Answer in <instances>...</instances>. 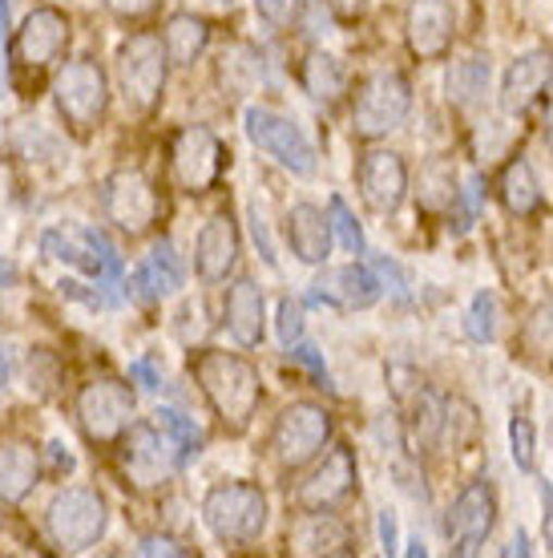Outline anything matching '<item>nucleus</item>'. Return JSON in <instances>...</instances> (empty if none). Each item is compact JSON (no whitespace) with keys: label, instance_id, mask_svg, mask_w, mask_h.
Masks as SVG:
<instances>
[{"label":"nucleus","instance_id":"0eeeda50","mask_svg":"<svg viewBox=\"0 0 553 558\" xmlns=\"http://www.w3.org/2000/svg\"><path fill=\"white\" fill-rule=\"evenodd\" d=\"M53 94L57 110L73 126V134H89L106 118V106H110V82H106V70L94 57H77L57 73Z\"/></svg>","mask_w":553,"mask_h":558},{"label":"nucleus","instance_id":"393cba45","mask_svg":"<svg viewBox=\"0 0 553 558\" xmlns=\"http://www.w3.org/2000/svg\"><path fill=\"white\" fill-rule=\"evenodd\" d=\"M291 550L295 555H352V538L344 522L332 518V510H311L291 531Z\"/></svg>","mask_w":553,"mask_h":558},{"label":"nucleus","instance_id":"79ce46f5","mask_svg":"<svg viewBox=\"0 0 553 558\" xmlns=\"http://www.w3.org/2000/svg\"><path fill=\"white\" fill-rule=\"evenodd\" d=\"M376 531H380V546H384V555H396V550H401V526H396V514H392V510H380Z\"/></svg>","mask_w":553,"mask_h":558},{"label":"nucleus","instance_id":"72a5a7b5","mask_svg":"<svg viewBox=\"0 0 553 558\" xmlns=\"http://www.w3.org/2000/svg\"><path fill=\"white\" fill-rule=\"evenodd\" d=\"M509 453H513V465L521 474L538 470V433H533V421L521 417V413H513L509 421Z\"/></svg>","mask_w":553,"mask_h":558},{"label":"nucleus","instance_id":"f8f14e48","mask_svg":"<svg viewBox=\"0 0 553 558\" xmlns=\"http://www.w3.org/2000/svg\"><path fill=\"white\" fill-rule=\"evenodd\" d=\"M130 417H134V392L125 389L122 380L101 377L77 392V421H82L85 437L97 446H113L125 433Z\"/></svg>","mask_w":553,"mask_h":558},{"label":"nucleus","instance_id":"a19ab883","mask_svg":"<svg viewBox=\"0 0 553 558\" xmlns=\"http://www.w3.org/2000/svg\"><path fill=\"white\" fill-rule=\"evenodd\" d=\"M287 352H291V361L307 364V368L316 373V380H323V385H332V380H328V364H323V356H319V352L311 349V344H304V340H299V344H291Z\"/></svg>","mask_w":553,"mask_h":558},{"label":"nucleus","instance_id":"a18cd8bd","mask_svg":"<svg viewBox=\"0 0 553 558\" xmlns=\"http://www.w3.org/2000/svg\"><path fill=\"white\" fill-rule=\"evenodd\" d=\"M541 494V534H545V546L553 550V486L550 482H538Z\"/></svg>","mask_w":553,"mask_h":558},{"label":"nucleus","instance_id":"a878e982","mask_svg":"<svg viewBox=\"0 0 553 558\" xmlns=\"http://www.w3.org/2000/svg\"><path fill=\"white\" fill-rule=\"evenodd\" d=\"M497 195H501V207L517 215V219H529V215H538L545 195H541V182H538V170L529 158H513L509 167L501 170V182H497Z\"/></svg>","mask_w":553,"mask_h":558},{"label":"nucleus","instance_id":"473e14b6","mask_svg":"<svg viewBox=\"0 0 553 558\" xmlns=\"http://www.w3.org/2000/svg\"><path fill=\"white\" fill-rule=\"evenodd\" d=\"M328 223H332V235L340 239V247H344V252H352V255L368 252V239H364L360 219L352 215V207H347L340 195H332V203H328Z\"/></svg>","mask_w":553,"mask_h":558},{"label":"nucleus","instance_id":"20e7f679","mask_svg":"<svg viewBox=\"0 0 553 558\" xmlns=\"http://www.w3.org/2000/svg\"><path fill=\"white\" fill-rule=\"evenodd\" d=\"M202 522L219 543H255L267 531V494L250 482H226L202 498Z\"/></svg>","mask_w":553,"mask_h":558},{"label":"nucleus","instance_id":"8fccbe9b","mask_svg":"<svg viewBox=\"0 0 553 558\" xmlns=\"http://www.w3.org/2000/svg\"><path fill=\"white\" fill-rule=\"evenodd\" d=\"M13 4L16 0H0V28H9V21H13Z\"/></svg>","mask_w":553,"mask_h":558},{"label":"nucleus","instance_id":"9b49d317","mask_svg":"<svg viewBox=\"0 0 553 558\" xmlns=\"http://www.w3.org/2000/svg\"><path fill=\"white\" fill-rule=\"evenodd\" d=\"M101 207H106V219L118 231H125V235H146L153 227V219H158V191H153V182L138 167L113 170L110 179H106V186H101Z\"/></svg>","mask_w":553,"mask_h":558},{"label":"nucleus","instance_id":"603ef678","mask_svg":"<svg viewBox=\"0 0 553 558\" xmlns=\"http://www.w3.org/2000/svg\"><path fill=\"white\" fill-rule=\"evenodd\" d=\"M408 555H413V558H425V555H429V546L420 543V538H413V543H408Z\"/></svg>","mask_w":553,"mask_h":558},{"label":"nucleus","instance_id":"6e6d98bb","mask_svg":"<svg viewBox=\"0 0 553 558\" xmlns=\"http://www.w3.org/2000/svg\"><path fill=\"white\" fill-rule=\"evenodd\" d=\"M222 4H231V0H222Z\"/></svg>","mask_w":553,"mask_h":558},{"label":"nucleus","instance_id":"f257e3e1","mask_svg":"<svg viewBox=\"0 0 553 558\" xmlns=\"http://www.w3.org/2000/svg\"><path fill=\"white\" fill-rule=\"evenodd\" d=\"M194 380L202 397L210 401V409L222 417V425L231 433H243L255 417V409L263 401V380L250 368L243 356L222 349H207L194 356Z\"/></svg>","mask_w":553,"mask_h":558},{"label":"nucleus","instance_id":"4468645a","mask_svg":"<svg viewBox=\"0 0 553 558\" xmlns=\"http://www.w3.org/2000/svg\"><path fill=\"white\" fill-rule=\"evenodd\" d=\"M170 162H174V179H179L182 191L202 195V191H210L222 174V142L214 138V130H207V126H186V130H179V138H174Z\"/></svg>","mask_w":553,"mask_h":558},{"label":"nucleus","instance_id":"e433bc0d","mask_svg":"<svg viewBox=\"0 0 553 558\" xmlns=\"http://www.w3.org/2000/svg\"><path fill=\"white\" fill-rule=\"evenodd\" d=\"M37 385V392L41 397H49L53 392V385H57V361L49 356V352H33L28 356V389Z\"/></svg>","mask_w":553,"mask_h":558},{"label":"nucleus","instance_id":"dca6fc26","mask_svg":"<svg viewBox=\"0 0 553 558\" xmlns=\"http://www.w3.org/2000/svg\"><path fill=\"white\" fill-rule=\"evenodd\" d=\"M380 295H384V283H380V276H376L372 267L364 264L328 267L311 283V304H328V307H340V312L372 307Z\"/></svg>","mask_w":553,"mask_h":558},{"label":"nucleus","instance_id":"c9c22d12","mask_svg":"<svg viewBox=\"0 0 553 558\" xmlns=\"http://www.w3.org/2000/svg\"><path fill=\"white\" fill-rule=\"evenodd\" d=\"M153 417L162 421V425H167V429L179 437L182 446H186V453H198V449H202V429H198L191 417H182L179 409H158Z\"/></svg>","mask_w":553,"mask_h":558},{"label":"nucleus","instance_id":"ddd939ff","mask_svg":"<svg viewBox=\"0 0 553 558\" xmlns=\"http://www.w3.org/2000/svg\"><path fill=\"white\" fill-rule=\"evenodd\" d=\"M70 41V16L53 9V4H41V9H33V13L21 21L16 28V70H28V73H41L49 70L61 49Z\"/></svg>","mask_w":553,"mask_h":558},{"label":"nucleus","instance_id":"7ed1b4c3","mask_svg":"<svg viewBox=\"0 0 553 558\" xmlns=\"http://www.w3.org/2000/svg\"><path fill=\"white\" fill-rule=\"evenodd\" d=\"M186 458H191L186 446L158 417L130 425V433L122 437V470L138 489L162 486Z\"/></svg>","mask_w":553,"mask_h":558},{"label":"nucleus","instance_id":"09e8293b","mask_svg":"<svg viewBox=\"0 0 553 558\" xmlns=\"http://www.w3.org/2000/svg\"><path fill=\"white\" fill-rule=\"evenodd\" d=\"M53 461H57V470H73V453H70V446H61V441H53Z\"/></svg>","mask_w":553,"mask_h":558},{"label":"nucleus","instance_id":"bb28decb","mask_svg":"<svg viewBox=\"0 0 553 558\" xmlns=\"http://www.w3.org/2000/svg\"><path fill=\"white\" fill-rule=\"evenodd\" d=\"M489 85H493V61H489V57H465V61H453V65H448V77H444L448 101L460 106V110H477V106H484Z\"/></svg>","mask_w":553,"mask_h":558},{"label":"nucleus","instance_id":"f3484780","mask_svg":"<svg viewBox=\"0 0 553 558\" xmlns=\"http://www.w3.org/2000/svg\"><path fill=\"white\" fill-rule=\"evenodd\" d=\"M356 477H360L356 453L347 446H335L332 453L311 470V477H307L304 486H299V506H304V510H335L340 502L352 498Z\"/></svg>","mask_w":553,"mask_h":558},{"label":"nucleus","instance_id":"6ab92c4d","mask_svg":"<svg viewBox=\"0 0 553 558\" xmlns=\"http://www.w3.org/2000/svg\"><path fill=\"white\" fill-rule=\"evenodd\" d=\"M238 252H243V239H238V223L219 210L210 215L207 227L198 231V243H194V267L207 283H222V279L235 271Z\"/></svg>","mask_w":553,"mask_h":558},{"label":"nucleus","instance_id":"aec40b11","mask_svg":"<svg viewBox=\"0 0 553 558\" xmlns=\"http://www.w3.org/2000/svg\"><path fill=\"white\" fill-rule=\"evenodd\" d=\"M553 82V53L550 49H526L501 77V110L509 118L521 113L541 98V89Z\"/></svg>","mask_w":553,"mask_h":558},{"label":"nucleus","instance_id":"ea45409f","mask_svg":"<svg viewBox=\"0 0 553 558\" xmlns=\"http://www.w3.org/2000/svg\"><path fill=\"white\" fill-rule=\"evenodd\" d=\"M162 0H106V9L113 16H122V21H142V16H150Z\"/></svg>","mask_w":553,"mask_h":558},{"label":"nucleus","instance_id":"f03ea898","mask_svg":"<svg viewBox=\"0 0 553 558\" xmlns=\"http://www.w3.org/2000/svg\"><path fill=\"white\" fill-rule=\"evenodd\" d=\"M167 45L153 33H134L125 37L118 49V85H122V98L134 113H153V106L162 101L167 89Z\"/></svg>","mask_w":553,"mask_h":558},{"label":"nucleus","instance_id":"c756f323","mask_svg":"<svg viewBox=\"0 0 553 558\" xmlns=\"http://www.w3.org/2000/svg\"><path fill=\"white\" fill-rule=\"evenodd\" d=\"M404 409H408V437H413V446H425V449L437 446L441 441V417H444L441 397L429 385H416Z\"/></svg>","mask_w":553,"mask_h":558},{"label":"nucleus","instance_id":"4c0bfd02","mask_svg":"<svg viewBox=\"0 0 553 558\" xmlns=\"http://www.w3.org/2000/svg\"><path fill=\"white\" fill-rule=\"evenodd\" d=\"M255 13L271 28H291V21L299 16V0H255Z\"/></svg>","mask_w":553,"mask_h":558},{"label":"nucleus","instance_id":"6e6552de","mask_svg":"<svg viewBox=\"0 0 553 558\" xmlns=\"http://www.w3.org/2000/svg\"><path fill=\"white\" fill-rule=\"evenodd\" d=\"M243 130H247L250 146H259L263 154H271L279 167L291 170L295 179H311L316 174V146L307 142V134L291 118L267 110V106H250L243 113Z\"/></svg>","mask_w":553,"mask_h":558},{"label":"nucleus","instance_id":"c03bdc74","mask_svg":"<svg viewBox=\"0 0 553 558\" xmlns=\"http://www.w3.org/2000/svg\"><path fill=\"white\" fill-rule=\"evenodd\" d=\"M138 555H191L182 543H174V538H158V534H150V538H142L138 543Z\"/></svg>","mask_w":553,"mask_h":558},{"label":"nucleus","instance_id":"423d86ee","mask_svg":"<svg viewBox=\"0 0 553 558\" xmlns=\"http://www.w3.org/2000/svg\"><path fill=\"white\" fill-rule=\"evenodd\" d=\"M45 526H49V538H53L61 550L77 555V550H89V546L101 543V534L110 526V510H106L97 489L70 486L49 502Z\"/></svg>","mask_w":553,"mask_h":558},{"label":"nucleus","instance_id":"39448f33","mask_svg":"<svg viewBox=\"0 0 553 558\" xmlns=\"http://www.w3.org/2000/svg\"><path fill=\"white\" fill-rule=\"evenodd\" d=\"M413 113V85L401 70H376L356 94L352 106V134L356 138H384L392 130L404 126Z\"/></svg>","mask_w":553,"mask_h":558},{"label":"nucleus","instance_id":"2eb2a0df","mask_svg":"<svg viewBox=\"0 0 553 558\" xmlns=\"http://www.w3.org/2000/svg\"><path fill=\"white\" fill-rule=\"evenodd\" d=\"M404 37L408 49L420 61H441L453 49L457 37V9L453 0H413L408 16H404Z\"/></svg>","mask_w":553,"mask_h":558},{"label":"nucleus","instance_id":"864d4df0","mask_svg":"<svg viewBox=\"0 0 553 558\" xmlns=\"http://www.w3.org/2000/svg\"><path fill=\"white\" fill-rule=\"evenodd\" d=\"M13 279H16V271L4 264V259H0V288H4V283H13Z\"/></svg>","mask_w":553,"mask_h":558},{"label":"nucleus","instance_id":"5701e85b","mask_svg":"<svg viewBox=\"0 0 553 558\" xmlns=\"http://www.w3.org/2000/svg\"><path fill=\"white\" fill-rule=\"evenodd\" d=\"M41 477V461L33 441L4 437L0 441V502H25Z\"/></svg>","mask_w":553,"mask_h":558},{"label":"nucleus","instance_id":"9d476101","mask_svg":"<svg viewBox=\"0 0 553 558\" xmlns=\"http://www.w3.org/2000/svg\"><path fill=\"white\" fill-rule=\"evenodd\" d=\"M497 526V489L484 477L469 482L457 494V502L444 514V534H448V550L453 555H481L489 534Z\"/></svg>","mask_w":553,"mask_h":558},{"label":"nucleus","instance_id":"3c124183","mask_svg":"<svg viewBox=\"0 0 553 558\" xmlns=\"http://www.w3.org/2000/svg\"><path fill=\"white\" fill-rule=\"evenodd\" d=\"M545 146L553 150V98H550V110H545Z\"/></svg>","mask_w":553,"mask_h":558},{"label":"nucleus","instance_id":"58836bf2","mask_svg":"<svg viewBox=\"0 0 553 558\" xmlns=\"http://www.w3.org/2000/svg\"><path fill=\"white\" fill-rule=\"evenodd\" d=\"M247 219H250V239H255V247H259V255H263V264L275 267V243H271V235H267V219H263V210H259V203H250L247 207Z\"/></svg>","mask_w":553,"mask_h":558},{"label":"nucleus","instance_id":"4be33fe9","mask_svg":"<svg viewBox=\"0 0 553 558\" xmlns=\"http://www.w3.org/2000/svg\"><path fill=\"white\" fill-rule=\"evenodd\" d=\"M287 243L299 264H323L332 252V223L316 203H295L287 210Z\"/></svg>","mask_w":553,"mask_h":558},{"label":"nucleus","instance_id":"2f4dec72","mask_svg":"<svg viewBox=\"0 0 553 558\" xmlns=\"http://www.w3.org/2000/svg\"><path fill=\"white\" fill-rule=\"evenodd\" d=\"M497 320H501L497 295L493 292L472 295L469 312H465V332H469L477 344H493V340H497Z\"/></svg>","mask_w":553,"mask_h":558},{"label":"nucleus","instance_id":"5fc2aeb1","mask_svg":"<svg viewBox=\"0 0 553 558\" xmlns=\"http://www.w3.org/2000/svg\"><path fill=\"white\" fill-rule=\"evenodd\" d=\"M4 377H9V364H4V352H0V389H4Z\"/></svg>","mask_w":553,"mask_h":558},{"label":"nucleus","instance_id":"f704fd0d","mask_svg":"<svg viewBox=\"0 0 553 558\" xmlns=\"http://www.w3.org/2000/svg\"><path fill=\"white\" fill-rule=\"evenodd\" d=\"M275 328H279V340H283V349H291V344H299L304 340V304L299 300H279V320H275Z\"/></svg>","mask_w":553,"mask_h":558},{"label":"nucleus","instance_id":"37998d69","mask_svg":"<svg viewBox=\"0 0 553 558\" xmlns=\"http://www.w3.org/2000/svg\"><path fill=\"white\" fill-rule=\"evenodd\" d=\"M481 198H484V179H481V174H472V179L465 182V191H460V203H465V227L477 219V210H481Z\"/></svg>","mask_w":553,"mask_h":558},{"label":"nucleus","instance_id":"7c9ffc66","mask_svg":"<svg viewBox=\"0 0 553 558\" xmlns=\"http://www.w3.org/2000/svg\"><path fill=\"white\" fill-rule=\"evenodd\" d=\"M477 437V409L469 405V401H460V397H453V401H444V417H441V441L453 453L457 449H465ZM437 441V446H441Z\"/></svg>","mask_w":553,"mask_h":558},{"label":"nucleus","instance_id":"a211bd4d","mask_svg":"<svg viewBox=\"0 0 553 558\" xmlns=\"http://www.w3.org/2000/svg\"><path fill=\"white\" fill-rule=\"evenodd\" d=\"M360 195L376 215L401 210L408 195V167L396 150H368L360 158Z\"/></svg>","mask_w":553,"mask_h":558},{"label":"nucleus","instance_id":"de8ad7c7","mask_svg":"<svg viewBox=\"0 0 553 558\" xmlns=\"http://www.w3.org/2000/svg\"><path fill=\"white\" fill-rule=\"evenodd\" d=\"M505 555H521V558L533 555V546H529V534H526V531H517V534H513V543L505 546Z\"/></svg>","mask_w":553,"mask_h":558},{"label":"nucleus","instance_id":"1a4fd4ad","mask_svg":"<svg viewBox=\"0 0 553 558\" xmlns=\"http://www.w3.org/2000/svg\"><path fill=\"white\" fill-rule=\"evenodd\" d=\"M332 441V413L316 401H295L279 413L271 429V453L283 470H299Z\"/></svg>","mask_w":553,"mask_h":558},{"label":"nucleus","instance_id":"cd10ccee","mask_svg":"<svg viewBox=\"0 0 553 558\" xmlns=\"http://www.w3.org/2000/svg\"><path fill=\"white\" fill-rule=\"evenodd\" d=\"M304 89L316 101H323V106H335V101L347 94L344 61L332 53H323V49H311V53L304 57Z\"/></svg>","mask_w":553,"mask_h":558},{"label":"nucleus","instance_id":"49530a36","mask_svg":"<svg viewBox=\"0 0 553 558\" xmlns=\"http://www.w3.org/2000/svg\"><path fill=\"white\" fill-rule=\"evenodd\" d=\"M130 377L138 380V385H142L146 392H158V385H162V377H158V368H153V361H146V356L130 364Z\"/></svg>","mask_w":553,"mask_h":558},{"label":"nucleus","instance_id":"c85d7f7f","mask_svg":"<svg viewBox=\"0 0 553 558\" xmlns=\"http://www.w3.org/2000/svg\"><path fill=\"white\" fill-rule=\"evenodd\" d=\"M210 41V25L194 13H174L167 21V33H162V45H167V57L174 65H194L202 49Z\"/></svg>","mask_w":553,"mask_h":558},{"label":"nucleus","instance_id":"412c9836","mask_svg":"<svg viewBox=\"0 0 553 558\" xmlns=\"http://www.w3.org/2000/svg\"><path fill=\"white\" fill-rule=\"evenodd\" d=\"M226 328L238 349H259L267 332V300L255 279H238L226 292Z\"/></svg>","mask_w":553,"mask_h":558},{"label":"nucleus","instance_id":"b1692460","mask_svg":"<svg viewBox=\"0 0 553 558\" xmlns=\"http://www.w3.org/2000/svg\"><path fill=\"white\" fill-rule=\"evenodd\" d=\"M179 288H182V264L179 255H174V243L162 239L150 252V259L130 276V295L142 300V304H153V300L179 292Z\"/></svg>","mask_w":553,"mask_h":558}]
</instances>
